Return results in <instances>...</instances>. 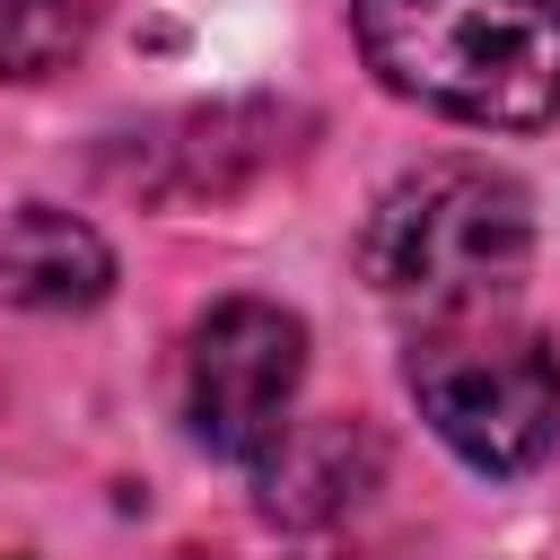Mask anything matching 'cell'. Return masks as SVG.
Here are the masks:
<instances>
[{
  "mask_svg": "<svg viewBox=\"0 0 560 560\" xmlns=\"http://www.w3.org/2000/svg\"><path fill=\"white\" fill-rule=\"evenodd\" d=\"M525 262H534L525 184L481 158H429L394 175L359 236V271L376 280V298L420 306L429 324L499 306L525 280Z\"/></svg>",
  "mask_w": 560,
  "mask_h": 560,
  "instance_id": "7a4b0ae2",
  "label": "cell"
},
{
  "mask_svg": "<svg viewBox=\"0 0 560 560\" xmlns=\"http://www.w3.org/2000/svg\"><path fill=\"white\" fill-rule=\"evenodd\" d=\"M306 385V324L271 298H219L184 341V420L228 464H271Z\"/></svg>",
  "mask_w": 560,
  "mask_h": 560,
  "instance_id": "277c9868",
  "label": "cell"
},
{
  "mask_svg": "<svg viewBox=\"0 0 560 560\" xmlns=\"http://www.w3.org/2000/svg\"><path fill=\"white\" fill-rule=\"evenodd\" d=\"M368 70L472 131L560 122V0H350Z\"/></svg>",
  "mask_w": 560,
  "mask_h": 560,
  "instance_id": "6da1fadb",
  "label": "cell"
},
{
  "mask_svg": "<svg viewBox=\"0 0 560 560\" xmlns=\"http://www.w3.org/2000/svg\"><path fill=\"white\" fill-rule=\"evenodd\" d=\"M0 560H18V551H0Z\"/></svg>",
  "mask_w": 560,
  "mask_h": 560,
  "instance_id": "ba28073f",
  "label": "cell"
},
{
  "mask_svg": "<svg viewBox=\"0 0 560 560\" xmlns=\"http://www.w3.org/2000/svg\"><path fill=\"white\" fill-rule=\"evenodd\" d=\"M79 44V0H0V70H52Z\"/></svg>",
  "mask_w": 560,
  "mask_h": 560,
  "instance_id": "8992f818",
  "label": "cell"
},
{
  "mask_svg": "<svg viewBox=\"0 0 560 560\" xmlns=\"http://www.w3.org/2000/svg\"><path fill=\"white\" fill-rule=\"evenodd\" d=\"M105 289H114V245L88 219H70L52 201H26V210L0 219V306H18V315H79Z\"/></svg>",
  "mask_w": 560,
  "mask_h": 560,
  "instance_id": "5b68a950",
  "label": "cell"
},
{
  "mask_svg": "<svg viewBox=\"0 0 560 560\" xmlns=\"http://www.w3.org/2000/svg\"><path fill=\"white\" fill-rule=\"evenodd\" d=\"M402 376H411V402L438 429V446L490 481H516L560 446V350L534 324H508L499 306L438 315L411 341Z\"/></svg>",
  "mask_w": 560,
  "mask_h": 560,
  "instance_id": "3957f363",
  "label": "cell"
},
{
  "mask_svg": "<svg viewBox=\"0 0 560 560\" xmlns=\"http://www.w3.org/2000/svg\"><path fill=\"white\" fill-rule=\"evenodd\" d=\"M175 560H201V551H175Z\"/></svg>",
  "mask_w": 560,
  "mask_h": 560,
  "instance_id": "52a82bcc",
  "label": "cell"
}]
</instances>
